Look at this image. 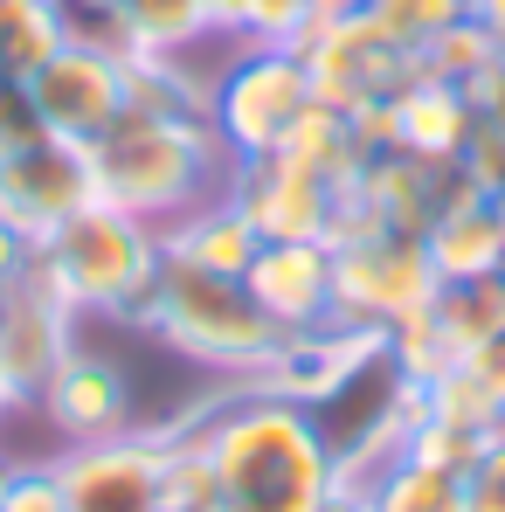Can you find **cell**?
Wrapping results in <instances>:
<instances>
[{
  "mask_svg": "<svg viewBox=\"0 0 505 512\" xmlns=\"http://www.w3.org/2000/svg\"><path fill=\"white\" fill-rule=\"evenodd\" d=\"M464 7H471V21H485L499 35V49H505V0H464Z\"/></svg>",
  "mask_w": 505,
  "mask_h": 512,
  "instance_id": "cell-35",
  "label": "cell"
},
{
  "mask_svg": "<svg viewBox=\"0 0 505 512\" xmlns=\"http://www.w3.org/2000/svg\"><path fill=\"white\" fill-rule=\"evenodd\" d=\"M243 291L284 340L319 333V326H333V250L326 243H263L256 263L243 270Z\"/></svg>",
  "mask_w": 505,
  "mask_h": 512,
  "instance_id": "cell-15",
  "label": "cell"
},
{
  "mask_svg": "<svg viewBox=\"0 0 505 512\" xmlns=\"http://www.w3.org/2000/svg\"><path fill=\"white\" fill-rule=\"evenodd\" d=\"M35 139H49V132H42V118H35L28 90H21V84H0V160H7V153H21V146H35Z\"/></svg>",
  "mask_w": 505,
  "mask_h": 512,
  "instance_id": "cell-31",
  "label": "cell"
},
{
  "mask_svg": "<svg viewBox=\"0 0 505 512\" xmlns=\"http://www.w3.org/2000/svg\"><path fill=\"white\" fill-rule=\"evenodd\" d=\"M457 180L478 187V194H492V201L505 194V132L499 125H478L471 132V146L457 153Z\"/></svg>",
  "mask_w": 505,
  "mask_h": 512,
  "instance_id": "cell-29",
  "label": "cell"
},
{
  "mask_svg": "<svg viewBox=\"0 0 505 512\" xmlns=\"http://www.w3.org/2000/svg\"><path fill=\"white\" fill-rule=\"evenodd\" d=\"M167 423H139L104 443L56 450L70 512H167Z\"/></svg>",
  "mask_w": 505,
  "mask_h": 512,
  "instance_id": "cell-9",
  "label": "cell"
},
{
  "mask_svg": "<svg viewBox=\"0 0 505 512\" xmlns=\"http://www.w3.org/2000/svg\"><path fill=\"white\" fill-rule=\"evenodd\" d=\"M0 512H70L63 506V471H56V457H21Z\"/></svg>",
  "mask_w": 505,
  "mask_h": 512,
  "instance_id": "cell-28",
  "label": "cell"
},
{
  "mask_svg": "<svg viewBox=\"0 0 505 512\" xmlns=\"http://www.w3.org/2000/svg\"><path fill=\"white\" fill-rule=\"evenodd\" d=\"M84 319L70 312V298L49 284L42 263H28V277L0 298V367L21 388V402H35V388L56 374V360L77 346Z\"/></svg>",
  "mask_w": 505,
  "mask_h": 512,
  "instance_id": "cell-13",
  "label": "cell"
},
{
  "mask_svg": "<svg viewBox=\"0 0 505 512\" xmlns=\"http://www.w3.org/2000/svg\"><path fill=\"white\" fill-rule=\"evenodd\" d=\"M360 14H367V21H374L388 42H402L409 56H422V49H429L443 28H457L471 7H464V0H367Z\"/></svg>",
  "mask_w": 505,
  "mask_h": 512,
  "instance_id": "cell-27",
  "label": "cell"
},
{
  "mask_svg": "<svg viewBox=\"0 0 505 512\" xmlns=\"http://www.w3.org/2000/svg\"><path fill=\"white\" fill-rule=\"evenodd\" d=\"M35 263L49 270V284L70 298V312L84 326L139 333V319L160 291V270H167V229H153L111 201H90L35 243Z\"/></svg>",
  "mask_w": 505,
  "mask_h": 512,
  "instance_id": "cell-3",
  "label": "cell"
},
{
  "mask_svg": "<svg viewBox=\"0 0 505 512\" xmlns=\"http://www.w3.org/2000/svg\"><path fill=\"white\" fill-rule=\"evenodd\" d=\"M21 409H28V402H21V388H14V381H7V367H0V436L14 429V416H21Z\"/></svg>",
  "mask_w": 505,
  "mask_h": 512,
  "instance_id": "cell-36",
  "label": "cell"
},
{
  "mask_svg": "<svg viewBox=\"0 0 505 512\" xmlns=\"http://www.w3.org/2000/svg\"><path fill=\"white\" fill-rule=\"evenodd\" d=\"M360 7H367V0H312L319 21H333V14H360Z\"/></svg>",
  "mask_w": 505,
  "mask_h": 512,
  "instance_id": "cell-37",
  "label": "cell"
},
{
  "mask_svg": "<svg viewBox=\"0 0 505 512\" xmlns=\"http://www.w3.org/2000/svg\"><path fill=\"white\" fill-rule=\"evenodd\" d=\"M319 512H367V492H360V485H346V478H339L333 492H326V506Z\"/></svg>",
  "mask_w": 505,
  "mask_h": 512,
  "instance_id": "cell-34",
  "label": "cell"
},
{
  "mask_svg": "<svg viewBox=\"0 0 505 512\" xmlns=\"http://www.w3.org/2000/svg\"><path fill=\"white\" fill-rule=\"evenodd\" d=\"M464 367L478 374V388L499 402V416H505V333H492V340H478L471 353H464Z\"/></svg>",
  "mask_w": 505,
  "mask_h": 512,
  "instance_id": "cell-32",
  "label": "cell"
},
{
  "mask_svg": "<svg viewBox=\"0 0 505 512\" xmlns=\"http://www.w3.org/2000/svg\"><path fill=\"white\" fill-rule=\"evenodd\" d=\"M429 263H436V277L443 284H471V277H492L505 270V229H499V201L492 194H478V187H450V201L436 208V222H429Z\"/></svg>",
  "mask_w": 505,
  "mask_h": 512,
  "instance_id": "cell-16",
  "label": "cell"
},
{
  "mask_svg": "<svg viewBox=\"0 0 505 512\" xmlns=\"http://www.w3.org/2000/svg\"><path fill=\"white\" fill-rule=\"evenodd\" d=\"M139 333L160 353L187 360V367H208L222 381H263V367L284 346V333L256 312V298L243 291V277H208V270H194L180 256H167L160 291H153Z\"/></svg>",
  "mask_w": 505,
  "mask_h": 512,
  "instance_id": "cell-4",
  "label": "cell"
},
{
  "mask_svg": "<svg viewBox=\"0 0 505 512\" xmlns=\"http://www.w3.org/2000/svg\"><path fill=\"white\" fill-rule=\"evenodd\" d=\"M305 77H312V97L333 104V111H367V104H388L422 77V63L388 42L367 14H333V21H312L305 42Z\"/></svg>",
  "mask_w": 505,
  "mask_h": 512,
  "instance_id": "cell-8",
  "label": "cell"
},
{
  "mask_svg": "<svg viewBox=\"0 0 505 512\" xmlns=\"http://www.w3.org/2000/svg\"><path fill=\"white\" fill-rule=\"evenodd\" d=\"M28 263H35V236H28V229H14V222L0 215V298L28 277Z\"/></svg>",
  "mask_w": 505,
  "mask_h": 512,
  "instance_id": "cell-33",
  "label": "cell"
},
{
  "mask_svg": "<svg viewBox=\"0 0 505 512\" xmlns=\"http://www.w3.org/2000/svg\"><path fill=\"white\" fill-rule=\"evenodd\" d=\"M333 250V326L353 333H374L388 340L395 326L422 319L443 291L429 243L422 236H381V229H360V236H339Z\"/></svg>",
  "mask_w": 505,
  "mask_h": 512,
  "instance_id": "cell-6",
  "label": "cell"
},
{
  "mask_svg": "<svg viewBox=\"0 0 505 512\" xmlns=\"http://www.w3.org/2000/svg\"><path fill=\"white\" fill-rule=\"evenodd\" d=\"M312 77L298 49H270V42H236L215 63L208 84V132L229 160H263L284 146V132L312 111Z\"/></svg>",
  "mask_w": 505,
  "mask_h": 512,
  "instance_id": "cell-5",
  "label": "cell"
},
{
  "mask_svg": "<svg viewBox=\"0 0 505 512\" xmlns=\"http://www.w3.org/2000/svg\"><path fill=\"white\" fill-rule=\"evenodd\" d=\"M291 167L319 173L326 187H353L360 180V167L374 160L367 146H360V132H353V118L346 111H333V104H312L291 132H284V146H277Z\"/></svg>",
  "mask_w": 505,
  "mask_h": 512,
  "instance_id": "cell-20",
  "label": "cell"
},
{
  "mask_svg": "<svg viewBox=\"0 0 505 512\" xmlns=\"http://www.w3.org/2000/svg\"><path fill=\"white\" fill-rule=\"evenodd\" d=\"M429 319H436V333L450 346V360H464L478 340L505 333V270L471 277V284H443L436 305H429Z\"/></svg>",
  "mask_w": 505,
  "mask_h": 512,
  "instance_id": "cell-24",
  "label": "cell"
},
{
  "mask_svg": "<svg viewBox=\"0 0 505 512\" xmlns=\"http://www.w3.org/2000/svg\"><path fill=\"white\" fill-rule=\"evenodd\" d=\"M215 21H222V35H236V42L298 49L319 14H312V0H215Z\"/></svg>",
  "mask_w": 505,
  "mask_h": 512,
  "instance_id": "cell-25",
  "label": "cell"
},
{
  "mask_svg": "<svg viewBox=\"0 0 505 512\" xmlns=\"http://www.w3.org/2000/svg\"><path fill=\"white\" fill-rule=\"evenodd\" d=\"M464 512H505V429L471 457V471H464Z\"/></svg>",
  "mask_w": 505,
  "mask_h": 512,
  "instance_id": "cell-30",
  "label": "cell"
},
{
  "mask_svg": "<svg viewBox=\"0 0 505 512\" xmlns=\"http://www.w3.org/2000/svg\"><path fill=\"white\" fill-rule=\"evenodd\" d=\"M457 173L429 167V160H409V153H374L360 180L346 187V208H339V236H360V229H381V236H429L436 208L450 201Z\"/></svg>",
  "mask_w": 505,
  "mask_h": 512,
  "instance_id": "cell-12",
  "label": "cell"
},
{
  "mask_svg": "<svg viewBox=\"0 0 505 512\" xmlns=\"http://www.w3.org/2000/svg\"><path fill=\"white\" fill-rule=\"evenodd\" d=\"M63 42V0H0V84H28Z\"/></svg>",
  "mask_w": 505,
  "mask_h": 512,
  "instance_id": "cell-23",
  "label": "cell"
},
{
  "mask_svg": "<svg viewBox=\"0 0 505 512\" xmlns=\"http://www.w3.org/2000/svg\"><path fill=\"white\" fill-rule=\"evenodd\" d=\"M360 492H367V512H464V471L395 450L374 478H360Z\"/></svg>",
  "mask_w": 505,
  "mask_h": 512,
  "instance_id": "cell-19",
  "label": "cell"
},
{
  "mask_svg": "<svg viewBox=\"0 0 505 512\" xmlns=\"http://www.w3.org/2000/svg\"><path fill=\"white\" fill-rule=\"evenodd\" d=\"M111 7L132 28L139 56H187V49H201V42L222 35L215 0H111Z\"/></svg>",
  "mask_w": 505,
  "mask_h": 512,
  "instance_id": "cell-22",
  "label": "cell"
},
{
  "mask_svg": "<svg viewBox=\"0 0 505 512\" xmlns=\"http://www.w3.org/2000/svg\"><path fill=\"white\" fill-rule=\"evenodd\" d=\"M173 429L208 471L201 512H319L339 485L333 443L319 416L263 381H222Z\"/></svg>",
  "mask_w": 505,
  "mask_h": 512,
  "instance_id": "cell-1",
  "label": "cell"
},
{
  "mask_svg": "<svg viewBox=\"0 0 505 512\" xmlns=\"http://www.w3.org/2000/svg\"><path fill=\"white\" fill-rule=\"evenodd\" d=\"M222 194L243 208V222H250L263 243H333L339 208H346V187H326L319 173L291 167L284 153L236 160Z\"/></svg>",
  "mask_w": 505,
  "mask_h": 512,
  "instance_id": "cell-10",
  "label": "cell"
},
{
  "mask_svg": "<svg viewBox=\"0 0 505 512\" xmlns=\"http://www.w3.org/2000/svg\"><path fill=\"white\" fill-rule=\"evenodd\" d=\"M90 201H97L90 160H84V146H70V139H35V146L0 160V215L14 229H28L35 243L56 222H70L77 208H90Z\"/></svg>",
  "mask_w": 505,
  "mask_h": 512,
  "instance_id": "cell-14",
  "label": "cell"
},
{
  "mask_svg": "<svg viewBox=\"0 0 505 512\" xmlns=\"http://www.w3.org/2000/svg\"><path fill=\"white\" fill-rule=\"evenodd\" d=\"M499 56H505L499 35H492L485 21H471V14H464L457 28H443V35L422 49L416 63H422V77H436V84H464V90H471L492 63H499Z\"/></svg>",
  "mask_w": 505,
  "mask_h": 512,
  "instance_id": "cell-26",
  "label": "cell"
},
{
  "mask_svg": "<svg viewBox=\"0 0 505 512\" xmlns=\"http://www.w3.org/2000/svg\"><path fill=\"white\" fill-rule=\"evenodd\" d=\"M125 70L132 63H118V56L90 49V42H63L21 90H28V104H35L49 139L90 146L125 118Z\"/></svg>",
  "mask_w": 505,
  "mask_h": 512,
  "instance_id": "cell-11",
  "label": "cell"
},
{
  "mask_svg": "<svg viewBox=\"0 0 505 512\" xmlns=\"http://www.w3.org/2000/svg\"><path fill=\"white\" fill-rule=\"evenodd\" d=\"M14 464H21V457H14V450L0 443V499H7V485H14Z\"/></svg>",
  "mask_w": 505,
  "mask_h": 512,
  "instance_id": "cell-38",
  "label": "cell"
},
{
  "mask_svg": "<svg viewBox=\"0 0 505 512\" xmlns=\"http://www.w3.org/2000/svg\"><path fill=\"white\" fill-rule=\"evenodd\" d=\"M90 160V187L97 201L153 222V229H173L187 208L215 201L229 187V153L215 146L208 118H153V111H125L104 139L84 146Z\"/></svg>",
  "mask_w": 505,
  "mask_h": 512,
  "instance_id": "cell-2",
  "label": "cell"
},
{
  "mask_svg": "<svg viewBox=\"0 0 505 512\" xmlns=\"http://www.w3.org/2000/svg\"><path fill=\"white\" fill-rule=\"evenodd\" d=\"M28 416L42 423L49 450L104 443V436H125V429L146 423V416H139V395H132V374H125V360L97 353V346H90V326L77 333V346L56 360V374L35 388Z\"/></svg>",
  "mask_w": 505,
  "mask_h": 512,
  "instance_id": "cell-7",
  "label": "cell"
},
{
  "mask_svg": "<svg viewBox=\"0 0 505 512\" xmlns=\"http://www.w3.org/2000/svg\"><path fill=\"white\" fill-rule=\"evenodd\" d=\"M499 229H505V194H499Z\"/></svg>",
  "mask_w": 505,
  "mask_h": 512,
  "instance_id": "cell-39",
  "label": "cell"
},
{
  "mask_svg": "<svg viewBox=\"0 0 505 512\" xmlns=\"http://www.w3.org/2000/svg\"><path fill=\"white\" fill-rule=\"evenodd\" d=\"M388 111H395V153L457 173V153H464L471 132H478L471 90H464V84H436V77H416Z\"/></svg>",
  "mask_w": 505,
  "mask_h": 512,
  "instance_id": "cell-17",
  "label": "cell"
},
{
  "mask_svg": "<svg viewBox=\"0 0 505 512\" xmlns=\"http://www.w3.org/2000/svg\"><path fill=\"white\" fill-rule=\"evenodd\" d=\"M416 423H436L450 436H464V443H492L505 429V416H499V402L478 388V374L464 360H450L443 374L416 381Z\"/></svg>",
  "mask_w": 505,
  "mask_h": 512,
  "instance_id": "cell-21",
  "label": "cell"
},
{
  "mask_svg": "<svg viewBox=\"0 0 505 512\" xmlns=\"http://www.w3.org/2000/svg\"><path fill=\"white\" fill-rule=\"evenodd\" d=\"M256 250H263V236L243 222V208H236L229 194L187 208V215L167 229V256L194 263V270H208V277H243V270L256 263Z\"/></svg>",
  "mask_w": 505,
  "mask_h": 512,
  "instance_id": "cell-18",
  "label": "cell"
}]
</instances>
